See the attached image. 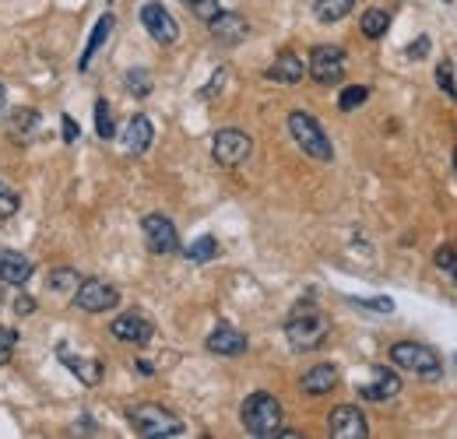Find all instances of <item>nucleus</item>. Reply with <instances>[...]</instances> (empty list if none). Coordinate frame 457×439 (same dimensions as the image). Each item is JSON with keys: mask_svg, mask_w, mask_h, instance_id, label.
I'll list each match as a JSON object with an SVG mask.
<instances>
[{"mask_svg": "<svg viewBox=\"0 0 457 439\" xmlns=\"http://www.w3.org/2000/svg\"><path fill=\"white\" fill-rule=\"evenodd\" d=\"M303 78H306V67L292 50H281L268 67V82H278V85H299Z\"/></svg>", "mask_w": 457, "mask_h": 439, "instance_id": "412c9836", "label": "nucleus"}, {"mask_svg": "<svg viewBox=\"0 0 457 439\" xmlns=\"http://www.w3.org/2000/svg\"><path fill=\"white\" fill-rule=\"evenodd\" d=\"M454 173H457V152H454Z\"/></svg>", "mask_w": 457, "mask_h": 439, "instance_id": "a19ab883", "label": "nucleus"}, {"mask_svg": "<svg viewBox=\"0 0 457 439\" xmlns=\"http://www.w3.org/2000/svg\"><path fill=\"white\" fill-rule=\"evenodd\" d=\"M345 71H349V57H345V50H342V46H331V43L313 46L310 64H306V74H310L317 85H324V88L342 85Z\"/></svg>", "mask_w": 457, "mask_h": 439, "instance_id": "423d86ee", "label": "nucleus"}, {"mask_svg": "<svg viewBox=\"0 0 457 439\" xmlns=\"http://www.w3.org/2000/svg\"><path fill=\"white\" fill-rule=\"evenodd\" d=\"M4 109H7V88L0 85V116H4Z\"/></svg>", "mask_w": 457, "mask_h": 439, "instance_id": "ea45409f", "label": "nucleus"}, {"mask_svg": "<svg viewBox=\"0 0 457 439\" xmlns=\"http://www.w3.org/2000/svg\"><path fill=\"white\" fill-rule=\"evenodd\" d=\"M123 88H127L134 98H148V95H152V74H148L145 67H130V71L123 74Z\"/></svg>", "mask_w": 457, "mask_h": 439, "instance_id": "cd10ccee", "label": "nucleus"}, {"mask_svg": "<svg viewBox=\"0 0 457 439\" xmlns=\"http://www.w3.org/2000/svg\"><path fill=\"white\" fill-rule=\"evenodd\" d=\"M208 28H211V35H215L218 43H225V46H236V43H243V39L250 35V21H247L240 11H218V14L208 21Z\"/></svg>", "mask_w": 457, "mask_h": 439, "instance_id": "ddd939ff", "label": "nucleus"}, {"mask_svg": "<svg viewBox=\"0 0 457 439\" xmlns=\"http://www.w3.org/2000/svg\"><path fill=\"white\" fill-rule=\"evenodd\" d=\"M331 334V320L317 310H299L285 320V341L292 351H317Z\"/></svg>", "mask_w": 457, "mask_h": 439, "instance_id": "7ed1b4c3", "label": "nucleus"}, {"mask_svg": "<svg viewBox=\"0 0 457 439\" xmlns=\"http://www.w3.org/2000/svg\"><path fill=\"white\" fill-rule=\"evenodd\" d=\"M18 208H21V197H18L7 183H0V222H4V218H14Z\"/></svg>", "mask_w": 457, "mask_h": 439, "instance_id": "c756f323", "label": "nucleus"}, {"mask_svg": "<svg viewBox=\"0 0 457 439\" xmlns=\"http://www.w3.org/2000/svg\"><path fill=\"white\" fill-rule=\"evenodd\" d=\"M32 261L18 250H0V285L7 288H21L28 278H32Z\"/></svg>", "mask_w": 457, "mask_h": 439, "instance_id": "a211bd4d", "label": "nucleus"}, {"mask_svg": "<svg viewBox=\"0 0 457 439\" xmlns=\"http://www.w3.org/2000/svg\"><path fill=\"white\" fill-rule=\"evenodd\" d=\"M222 82H225V71L218 67V71H215V78H211V85H204L201 91H197V95H201V98H211V95H215V91L222 88Z\"/></svg>", "mask_w": 457, "mask_h": 439, "instance_id": "e433bc0d", "label": "nucleus"}, {"mask_svg": "<svg viewBox=\"0 0 457 439\" xmlns=\"http://www.w3.org/2000/svg\"><path fill=\"white\" fill-rule=\"evenodd\" d=\"M109 334H113L116 341H127V345H148V341L155 338V324H152L145 313L130 310V313H120V317L109 324Z\"/></svg>", "mask_w": 457, "mask_h": 439, "instance_id": "9b49d317", "label": "nucleus"}, {"mask_svg": "<svg viewBox=\"0 0 457 439\" xmlns=\"http://www.w3.org/2000/svg\"><path fill=\"white\" fill-rule=\"evenodd\" d=\"M75 302L85 313H109V310L120 306V292L109 281H102V278H85L78 285V292H75Z\"/></svg>", "mask_w": 457, "mask_h": 439, "instance_id": "1a4fd4ad", "label": "nucleus"}, {"mask_svg": "<svg viewBox=\"0 0 457 439\" xmlns=\"http://www.w3.org/2000/svg\"><path fill=\"white\" fill-rule=\"evenodd\" d=\"M14 345H18V331H14V327H0V365L11 362Z\"/></svg>", "mask_w": 457, "mask_h": 439, "instance_id": "2f4dec72", "label": "nucleus"}, {"mask_svg": "<svg viewBox=\"0 0 457 439\" xmlns=\"http://www.w3.org/2000/svg\"><path fill=\"white\" fill-rule=\"evenodd\" d=\"M327 429L335 439H366L369 436V422L363 419V412L356 404H338L327 419Z\"/></svg>", "mask_w": 457, "mask_h": 439, "instance_id": "f8f14e48", "label": "nucleus"}, {"mask_svg": "<svg viewBox=\"0 0 457 439\" xmlns=\"http://www.w3.org/2000/svg\"><path fill=\"white\" fill-rule=\"evenodd\" d=\"M60 123H64V127H60L64 141H67V145H75V141H78V123H75V116H67V113H64V116H60Z\"/></svg>", "mask_w": 457, "mask_h": 439, "instance_id": "f704fd0d", "label": "nucleus"}, {"mask_svg": "<svg viewBox=\"0 0 457 439\" xmlns=\"http://www.w3.org/2000/svg\"><path fill=\"white\" fill-rule=\"evenodd\" d=\"M14 310H18V313H21V317H25V313H32V310H35V302H32V299H28V295H21V299H18V306H14Z\"/></svg>", "mask_w": 457, "mask_h": 439, "instance_id": "58836bf2", "label": "nucleus"}, {"mask_svg": "<svg viewBox=\"0 0 457 439\" xmlns=\"http://www.w3.org/2000/svg\"><path fill=\"white\" fill-rule=\"evenodd\" d=\"M398 394H401V376L394 369H387V365H376L373 369V383L359 387V397L363 401H390Z\"/></svg>", "mask_w": 457, "mask_h": 439, "instance_id": "dca6fc26", "label": "nucleus"}, {"mask_svg": "<svg viewBox=\"0 0 457 439\" xmlns=\"http://www.w3.org/2000/svg\"><path fill=\"white\" fill-rule=\"evenodd\" d=\"M141 25H145V32H148L159 46H173V43L180 39V25H177V18H173L159 0H148V4L141 7Z\"/></svg>", "mask_w": 457, "mask_h": 439, "instance_id": "9d476101", "label": "nucleus"}, {"mask_svg": "<svg viewBox=\"0 0 457 439\" xmlns=\"http://www.w3.org/2000/svg\"><path fill=\"white\" fill-rule=\"evenodd\" d=\"M366 98H369V88L349 85L345 91H342V98H338V109H342V113H356L359 106H366Z\"/></svg>", "mask_w": 457, "mask_h": 439, "instance_id": "c85d7f7f", "label": "nucleus"}, {"mask_svg": "<svg viewBox=\"0 0 457 439\" xmlns=\"http://www.w3.org/2000/svg\"><path fill=\"white\" fill-rule=\"evenodd\" d=\"M250 152H254L250 134H243V130H236V127L218 130V134H215V141H211V155H215V162H218L222 169H236V166H243V162L250 159Z\"/></svg>", "mask_w": 457, "mask_h": 439, "instance_id": "0eeeda50", "label": "nucleus"}, {"mask_svg": "<svg viewBox=\"0 0 457 439\" xmlns=\"http://www.w3.org/2000/svg\"><path fill=\"white\" fill-rule=\"evenodd\" d=\"M109 32H113V14H102L98 21H95V28H91V35H89V46H85V53H82V71H89V64H91V57L102 50V43L109 39Z\"/></svg>", "mask_w": 457, "mask_h": 439, "instance_id": "b1692460", "label": "nucleus"}, {"mask_svg": "<svg viewBox=\"0 0 457 439\" xmlns=\"http://www.w3.org/2000/svg\"><path fill=\"white\" fill-rule=\"evenodd\" d=\"M359 28H363L366 39H380V35H387V28H390V14H387L383 7H369L363 14V21H359Z\"/></svg>", "mask_w": 457, "mask_h": 439, "instance_id": "a878e982", "label": "nucleus"}, {"mask_svg": "<svg viewBox=\"0 0 457 439\" xmlns=\"http://www.w3.org/2000/svg\"><path fill=\"white\" fill-rule=\"evenodd\" d=\"M57 358L85 383V387H98L102 383V372H106V365L98 362V358H82V355H75V351H67V345H57Z\"/></svg>", "mask_w": 457, "mask_h": 439, "instance_id": "f3484780", "label": "nucleus"}, {"mask_svg": "<svg viewBox=\"0 0 457 439\" xmlns=\"http://www.w3.org/2000/svg\"><path fill=\"white\" fill-rule=\"evenodd\" d=\"M152 141H155V127H152V120H148L145 113L130 116V120H127V127H123V152H127V155H145V152L152 148Z\"/></svg>", "mask_w": 457, "mask_h": 439, "instance_id": "2eb2a0df", "label": "nucleus"}, {"mask_svg": "<svg viewBox=\"0 0 457 439\" xmlns=\"http://www.w3.org/2000/svg\"><path fill=\"white\" fill-rule=\"evenodd\" d=\"M186 4H190V11H193L201 21H211V18L222 11V7H218V0H186Z\"/></svg>", "mask_w": 457, "mask_h": 439, "instance_id": "473e14b6", "label": "nucleus"}, {"mask_svg": "<svg viewBox=\"0 0 457 439\" xmlns=\"http://www.w3.org/2000/svg\"><path fill=\"white\" fill-rule=\"evenodd\" d=\"M39 130H43V116H39L35 109H11V116H7V134H11V141L28 145Z\"/></svg>", "mask_w": 457, "mask_h": 439, "instance_id": "aec40b11", "label": "nucleus"}, {"mask_svg": "<svg viewBox=\"0 0 457 439\" xmlns=\"http://www.w3.org/2000/svg\"><path fill=\"white\" fill-rule=\"evenodd\" d=\"M183 257L190 263H208V261H215L218 257V239L215 236H197L186 250H183Z\"/></svg>", "mask_w": 457, "mask_h": 439, "instance_id": "393cba45", "label": "nucleus"}, {"mask_svg": "<svg viewBox=\"0 0 457 439\" xmlns=\"http://www.w3.org/2000/svg\"><path fill=\"white\" fill-rule=\"evenodd\" d=\"M127 422H130V429H134L138 436H145V439H177L186 433L180 415L166 412L162 404H134V408L127 412Z\"/></svg>", "mask_w": 457, "mask_h": 439, "instance_id": "f257e3e1", "label": "nucleus"}, {"mask_svg": "<svg viewBox=\"0 0 457 439\" xmlns=\"http://www.w3.org/2000/svg\"><path fill=\"white\" fill-rule=\"evenodd\" d=\"M82 281H85V278H82L75 267H53L50 278H46V288L57 292V295H75Z\"/></svg>", "mask_w": 457, "mask_h": 439, "instance_id": "4be33fe9", "label": "nucleus"}, {"mask_svg": "<svg viewBox=\"0 0 457 439\" xmlns=\"http://www.w3.org/2000/svg\"><path fill=\"white\" fill-rule=\"evenodd\" d=\"M288 134H292V141L299 145V152L310 155L313 162H331V159H335L331 137L324 134V127H320L310 113H303V109L288 113Z\"/></svg>", "mask_w": 457, "mask_h": 439, "instance_id": "20e7f679", "label": "nucleus"}, {"mask_svg": "<svg viewBox=\"0 0 457 439\" xmlns=\"http://www.w3.org/2000/svg\"><path fill=\"white\" fill-rule=\"evenodd\" d=\"M240 419H243V429L250 436L268 439L281 429V401L274 394H264V390H254L243 408H240Z\"/></svg>", "mask_w": 457, "mask_h": 439, "instance_id": "f03ea898", "label": "nucleus"}, {"mask_svg": "<svg viewBox=\"0 0 457 439\" xmlns=\"http://www.w3.org/2000/svg\"><path fill=\"white\" fill-rule=\"evenodd\" d=\"M352 11H356V0H317L313 4V14L320 25H335V21L349 18Z\"/></svg>", "mask_w": 457, "mask_h": 439, "instance_id": "5701e85b", "label": "nucleus"}, {"mask_svg": "<svg viewBox=\"0 0 457 439\" xmlns=\"http://www.w3.org/2000/svg\"><path fill=\"white\" fill-rule=\"evenodd\" d=\"M299 387H303V394H310V397H324V394H331V390L338 387V365L320 362V365L306 369V372H303V380H299Z\"/></svg>", "mask_w": 457, "mask_h": 439, "instance_id": "6ab92c4d", "label": "nucleus"}, {"mask_svg": "<svg viewBox=\"0 0 457 439\" xmlns=\"http://www.w3.org/2000/svg\"><path fill=\"white\" fill-rule=\"evenodd\" d=\"M437 267H440V270H447V274L457 281V250H454V247L437 250Z\"/></svg>", "mask_w": 457, "mask_h": 439, "instance_id": "72a5a7b5", "label": "nucleus"}, {"mask_svg": "<svg viewBox=\"0 0 457 439\" xmlns=\"http://www.w3.org/2000/svg\"><path fill=\"white\" fill-rule=\"evenodd\" d=\"M390 362L405 372H415L422 380H440L444 376V362L440 355L429 349V345H419V341H398L390 345Z\"/></svg>", "mask_w": 457, "mask_h": 439, "instance_id": "39448f33", "label": "nucleus"}, {"mask_svg": "<svg viewBox=\"0 0 457 439\" xmlns=\"http://www.w3.org/2000/svg\"><path fill=\"white\" fill-rule=\"evenodd\" d=\"M356 306H366V310H380V313H390L394 302L390 299H356Z\"/></svg>", "mask_w": 457, "mask_h": 439, "instance_id": "c9c22d12", "label": "nucleus"}, {"mask_svg": "<svg viewBox=\"0 0 457 439\" xmlns=\"http://www.w3.org/2000/svg\"><path fill=\"white\" fill-rule=\"evenodd\" d=\"M95 137H98V141H113V137H116L113 109H109L106 98H95Z\"/></svg>", "mask_w": 457, "mask_h": 439, "instance_id": "bb28decb", "label": "nucleus"}, {"mask_svg": "<svg viewBox=\"0 0 457 439\" xmlns=\"http://www.w3.org/2000/svg\"><path fill=\"white\" fill-rule=\"evenodd\" d=\"M437 85L444 88V95H451L457 102V82H454V64H451V60H444V64L437 67Z\"/></svg>", "mask_w": 457, "mask_h": 439, "instance_id": "7c9ffc66", "label": "nucleus"}, {"mask_svg": "<svg viewBox=\"0 0 457 439\" xmlns=\"http://www.w3.org/2000/svg\"><path fill=\"white\" fill-rule=\"evenodd\" d=\"M204 349L211 351V355H225V358H232V355H243V351L250 349V338H247L243 331H236L232 324H218V327L208 334Z\"/></svg>", "mask_w": 457, "mask_h": 439, "instance_id": "4468645a", "label": "nucleus"}, {"mask_svg": "<svg viewBox=\"0 0 457 439\" xmlns=\"http://www.w3.org/2000/svg\"><path fill=\"white\" fill-rule=\"evenodd\" d=\"M426 53H429V39H426V35H422L419 43H412V46H408V57H412V60H422Z\"/></svg>", "mask_w": 457, "mask_h": 439, "instance_id": "4c0bfd02", "label": "nucleus"}, {"mask_svg": "<svg viewBox=\"0 0 457 439\" xmlns=\"http://www.w3.org/2000/svg\"><path fill=\"white\" fill-rule=\"evenodd\" d=\"M141 232H145V247L155 257H173L180 254V232L166 215H145L141 218Z\"/></svg>", "mask_w": 457, "mask_h": 439, "instance_id": "6e6552de", "label": "nucleus"}]
</instances>
